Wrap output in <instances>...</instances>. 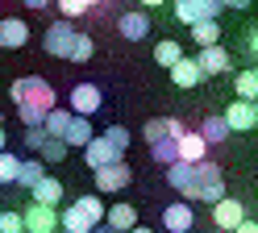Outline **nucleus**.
<instances>
[{"instance_id":"nucleus-1","label":"nucleus","mask_w":258,"mask_h":233,"mask_svg":"<svg viewBox=\"0 0 258 233\" xmlns=\"http://www.w3.org/2000/svg\"><path fill=\"white\" fill-rule=\"evenodd\" d=\"M100 221H104V200H96V196H79L75 204L58 208V229L62 233H92Z\"/></svg>"},{"instance_id":"nucleus-2","label":"nucleus","mask_w":258,"mask_h":233,"mask_svg":"<svg viewBox=\"0 0 258 233\" xmlns=\"http://www.w3.org/2000/svg\"><path fill=\"white\" fill-rule=\"evenodd\" d=\"M187 200H204V204H217V200L225 196V175L217 162H196V175H191V188L183 192Z\"/></svg>"},{"instance_id":"nucleus-3","label":"nucleus","mask_w":258,"mask_h":233,"mask_svg":"<svg viewBox=\"0 0 258 233\" xmlns=\"http://www.w3.org/2000/svg\"><path fill=\"white\" fill-rule=\"evenodd\" d=\"M9 96L17 100V104H34V108H46V112H50V108H54V100H58L54 88H50L42 75H21V79H13Z\"/></svg>"},{"instance_id":"nucleus-4","label":"nucleus","mask_w":258,"mask_h":233,"mask_svg":"<svg viewBox=\"0 0 258 233\" xmlns=\"http://www.w3.org/2000/svg\"><path fill=\"white\" fill-rule=\"evenodd\" d=\"M21 229L25 233H58V208H46V204L29 200L21 212Z\"/></svg>"},{"instance_id":"nucleus-5","label":"nucleus","mask_w":258,"mask_h":233,"mask_svg":"<svg viewBox=\"0 0 258 233\" xmlns=\"http://www.w3.org/2000/svg\"><path fill=\"white\" fill-rule=\"evenodd\" d=\"M175 17H179L183 25L217 21V17H221V0H175Z\"/></svg>"},{"instance_id":"nucleus-6","label":"nucleus","mask_w":258,"mask_h":233,"mask_svg":"<svg viewBox=\"0 0 258 233\" xmlns=\"http://www.w3.org/2000/svg\"><path fill=\"white\" fill-rule=\"evenodd\" d=\"M67 100H71V104H67L71 116H92V112H100V104H104V96H100L96 83H75Z\"/></svg>"},{"instance_id":"nucleus-7","label":"nucleus","mask_w":258,"mask_h":233,"mask_svg":"<svg viewBox=\"0 0 258 233\" xmlns=\"http://www.w3.org/2000/svg\"><path fill=\"white\" fill-rule=\"evenodd\" d=\"M221 121L229 125V133H250L258 125V104H254V100H233V104L225 108Z\"/></svg>"},{"instance_id":"nucleus-8","label":"nucleus","mask_w":258,"mask_h":233,"mask_svg":"<svg viewBox=\"0 0 258 233\" xmlns=\"http://www.w3.org/2000/svg\"><path fill=\"white\" fill-rule=\"evenodd\" d=\"M75 25L71 21H54L50 29L42 33V46H46V54H54V59H67V50H71V42H75Z\"/></svg>"},{"instance_id":"nucleus-9","label":"nucleus","mask_w":258,"mask_h":233,"mask_svg":"<svg viewBox=\"0 0 258 233\" xmlns=\"http://www.w3.org/2000/svg\"><path fill=\"white\" fill-rule=\"evenodd\" d=\"M129 179H134V171L121 162H108V166H96V192H125Z\"/></svg>"},{"instance_id":"nucleus-10","label":"nucleus","mask_w":258,"mask_h":233,"mask_svg":"<svg viewBox=\"0 0 258 233\" xmlns=\"http://www.w3.org/2000/svg\"><path fill=\"white\" fill-rule=\"evenodd\" d=\"M163 229L167 233H191L196 229V212H191L187 200H175V204L163 208Z\"/></svg>"},{"instance_id":"nucleus-11","label":"nucleus","mask_w":258,"mask_h":233,"mask_svg":"<svg viewBox=\"0 0 258 233\" xmlns=\"http://www.w3.org/2000/svg\"><path fill=\"white\" fill-rule=\"evenodd\" d=\"M241 221H246V204H241V200L221 196L217 204H213V225H217V229L229 233V229H233V225H241Z\"/></svg>"},{"instance_id":"nucleus-12","label":"nucleus","mask_w":258,"mask_h":233,"mask_svg":"<svg viewBox=\"0 0 258 233\" xmlns=\"http://www.w3.org/2000/svg\"><path fill=\"white\" fill-rule=\"evenodd\" d=\"M196 67H200V75H225V71H229V50H225L221 42L217 46H200Z\"/></svg>"},{"instance_id":"nucleus-13","label":"nucleus","mask_w":258,"mask_h":233,"mask_svg":"<svg viewBox=\"0 0 258 233\" xmlns=\"http://www.w3.org/2000/svg\"><path fill=\"white\" fill-rule=\"evenodd\" d=\"M117 29H121V38H125V42H142V38L150 33V17L142 13V9H129V13H121Z\"/></svg>"},{"instance_id":"nucleus-14","label":"nucleus","mask_w":258,"mask_h":233,"mask_svg":"<svg viewBox=\"0 0 258 233\" xmlns=\"http://www.w3.org/2000/svg\"><path fill=\"white\" fill-rule=\"evenodd\" d=\"M29 42V25L21 17H5L0 21V50H21Z\"/></svg>"},{"instance_id":"nucleus-15","label":"nucleus","mask_w":258,"mask_h":233,"mask_svg":"<svg viewBox=\"0 0 258 233\" xmlns=\"http://www.w3.org/2000/svg\"><path fill=\"white\" fill-rule=\"evenodd\" d=\"M175 150H179V162H204L208 158V142L200 133H187V129L175 138Z\"/></svg>"},{"instance_id":"nucleus-16","label":"nucleus","mask_w":258,"mask_h":233,"mask_svg":"<svg viewBox=\"0 0 258 233\" xmlns=\"http://www.w3.org/2000/svg\"><path fill=\"white\" fill-rule=\"evenodd\" d=\"M29 200L34 204H46V208H58V200H62V183L54 175H42L34 188H29Z\"/></svg>"},{"instance_id":"nucleus-17","label":"nucleus","mask_w":258,"mask_h":233,"mask_svg":"<svg viewBox=\"0 0 258 233\" xmlns=\"http://www.w3.org/2000/svg\"><path fill=\"white\" fill-rule=\"evenodd\" d=\"M121 158H125V154H117L104 138H92V142L84 146V162L92 166V171H96V166H108V162H121Z\"/></svg>"},{"instance_id":"nucleus-18","label":"nucleus","mask_w":258,"mask_h":233,"mask_svg":"<svg viewBox=\"0 0 258 233\" xmlns=\"http://www.w3.org/2000/svg\"><path fill=\"white\" fill-rule=\"evenodd\" d=\"M104 225L117 229V233H129L138 225V208L134 204H112V208H104Z\"/></svg>"},{"instance_id":"nucleus-19","label":"nucleus","mask_w":258,"mask_h":233,"mask_svg":"<svg viewBox=\"0 0 258 233\" xmlns=\"http://www.w3.org/2000/svg\"><path fill=\"white\" fill-rule=\"evenodd\" d=\"M167 71H171V83H175V88H196V83L204 79L200 67H196V59H187V54L175 63V67H167Z\"/></svg>"},{"instance_id":"nucleus-20","label":"nucleus","mask_w":258,"mask_h":233,"mask_svg":"<svg viewBox=\"0 0 258 233\" xmlns=\"http://www.w3.org/2000/svg\"><path fill=\"white\" fill-rule=\"evenodd\" d=\"M62 146H79V150H84L88 142H92V121H88V116H71V125H67V133H62V138H58Z\"/></svg>"},{"instance_id":"nucleus-21","label":"nucleus","mask_w":258,"mask_h":233,"mask_svg":"<svg viewBox=\"0 0 258 233\" xmlns=\"http://www.w3.org/2000/svg\"><path fill=\"white\" fill-rule=\"evenodd\" d=\"M67 125H71V112L58 108V104L42 116V133H46V138H62V133H67Z\"/></svg>"},{"instance_id":"nucleus-22","label":"nucleus","mask_w":258,"mask_h":233,"mask_svg":"<svg viewBox=\"0 0 258 233\" xmlns=\"http://www.w3.org/2000/svg\"><path fill=\"white\" fill-rule=\"evenodd\" d=\"M233 88H237V100H258V71L254 67H241L233 75Z\"/></svg>"},{"instance_id":"nucleus-23","label":"nucleus","mask_w":258,"mask_h":233,"mask_svg":"<svg viewBox=\"0 0 258 233\" xmlns=\"http://www.w3.org/2000/svg\"><path fill=\"white\" fill-rule=\"evenodd\" d=\"M191 175H196V162H171L167 166V183L175 192H187L191 188Z\"/></svg>"},{"instance_id":"nucleus-24","label":"nucleus","mask_w":258,"mask_h":233,"mask_svg":"<svg viewBox=\"0 0 258 233\" xmlns=\"http://www.w3.org/2000/svg\"><path fill=\"white\" fill-rule=\"evenodd\" d=\"M42 175H46V162H42V158H21V166H17V183H21L25 192L34 188Z\"/></svg>"},{"instance_id":"nucleus-25","label":"nucleus","mask_w":258,"mask_h":233,"mask_svg":"<svg viewBox=\"0 0 258 233\" xmlns=\"http://www.w3.org/2000/svg\"><path fill=\"white\" fill-rule=\"evenodd\" d=\"M196 133H200L208 146H217V142H225V138H229V125H225L221 116H204V125H200Z\"/></svg>"},{"instance_id":"nucleus-26","label":"nucleus","mask_w":258,"mask_h":233,"mask_svg":"<svg viewBox=\"0 0 258 233\" xmlns=\"http://www.w3.org/2000/svg\"><path fill=\"white\" fill-rule=\"evenodd\" d=\"M191 42L196 46H217L221 42V25L217 21H196L191 25Z\"/></svg>"},{"instance_id":"nucleus-27","label":"nucleus","mask_w":258,"mask_h":233,"mask_svg":"<svg viewBox=\"0 0 258 233\" xmlns=\"http://www.w3.org/2000/svg\"><path fill=\"white\" fill-rule=\"evenodd\" d=\"M92 54H96L92 33H75V42H71V50H67V59H71V63H88Z\"/></svg>"},{"instance_id":"nucleus-28","label":"nucleus","mask_w":258,"mask_h":233,"mask_svg":"<svg viewBox=\"0 0 258 233\" xmlns=\"http://www.w3.org/2000/svg\"><path fill=\"white\" fill-rule=\"evenodd\" d=\"M179 59H183V46H179V42H158V46H154V63H158V67H175Z\"/></svg>"},{"instance_id":"nucleus-29","label":"nucleus","mask_w":258,"mask_h":233,"mask_svg":"<svg viewBox=\"0 0 258 233\" xmlns=\"http://www.w3.org/2000/svg\"><path fill=\"white\" fill-rule=\"evenodd\" d=\"M150 154L163 162V166H171V162H179V150H175V138H158V142H150Z\"/></svg>"},{"instance_id":"nucleus-30","label":"nucleus","mask_w":258,"mask_h":233,"mask_svg":"<svg viewBox=\"0 0 258 233\" xmlns=\"http://www.w3.org/2000/svg\"><path fill=\"white\" fill-rule=\"evenodd\" d=\"M38 154H42V162H46V166H54V162L67 158V146H62L58 138H46V142L38 146Z\"/></svg>"},{"instance_id":"nucleus-31","label":"nucleus","mask_w":258,"mask_h":233,"mask_svg":"<svg viewBox=\"0 0 258 233\" xmlns=\"http://www.w3.org/2000/svg\"><path fill=\"white\" fill-rule=\"evenodd\" d=\"M17 166H21V158H17V154L0 150V183H17Z\"/></svg>"},{"instance_id":"nucleus-32","label":"nucleus","mask_w":258,"mask_h":233,"mask_svg":"<svg viewBox=\"0 0 258 233\" xmlns=\"http://www.w3.org/2000/svg\"><path fill=\"white\" fill-rule=\"evenodd\" d=\"M100 138H104V142H108L112 150H117V154H125V150H129V129H121V125H112V129H104Z\"/></svg>"},{"instance_id":"nucleus-33","label":"nucleus","mask_w":258,"mask_h":233,"mask_svg":"<svg viewBox=\"0 0 258 233\" xmlns=\"http://www.w3.org/2000/svg\"><path fill=\"white\" fill-rule=\"evenodd\" d=\"M17 116H21V125H25V129H42V116H46V108H34V104H17Z\"/></svg>"},{"instance_id":"nucleus-34","label":"nucleus","mask_w":258,"mask_h":233,"mask_svg":"<svg viewBox=\"0 0 258 233\" xmlns=\"http://www.w3.org/2000/svg\"><path fill=\"white\" fill-rule=\"evenodd\" d=\"M58 13H62V21H75L79 13H88L84 0H58Z\"/></svg>"},{"instance_id":"nucleus-35","label":"nucleus","mask_w":258,"mask_h":233,"mask_svg":"<svg viewBox=\"0 0 258 233\" xmlns=\"http://www.w3.org/2000/svg\"><path fill=\"white\" fill-rule=\"evenodd\" d=\"M0 233H25L21 229V212H13V208L0 212Z\"/></svg>"},{"instance_id":"nucleus-36","label":"nucleus","mask_w":258,"mask_h":233,"mask_svg":"<svg viewBox=\"0 0 258 233\" xmlns=\"http://www.w3.org/2000/svg\"><path fill=\"white\" fill-rule=\"evenodd\" d=\"M158 125H163V138H179L183 133V121H175V116H163Z\"/></svg>"},{"instance_id":"nucleus-37","label":"nucleus","mask_w":258,"mask_h":233,"mask_svg":"<svg viewBox=\"0 0 258 233\" xmlns=\"http://www.w3.org/2000/svg\"><path fill=\"white\" fill-rule=\"evenodd\" d=\"M21 138H25V150H38V146L46 142V133H42V129H25Z\"/></svg>"},{"instance_id":"nucleus-38","label":"nucleus","mask_w":258,"mask_h":233,"mask_svg":"<svg viewBox=\"0 0 258 233\" xmlns=\"http://www.w3.org/2000/svg\"><path fill=\"white\" fill-rule=\"evenodd\" d=\"M241 50L254 59V50H258V29H246V38H241Z\"/></svg>"},{"instance_id":"nucleus-39","label":"nucleus","mask_w":258,"mask_h":233,"mask_svg":"<svg viewBox=\"0 0 258 233\" xmlns=\"http://www.w3.org/2000/svg\"><path fill=\"white\" fill-rule=\"evenodd\" d=\"M142 133H146V142H158V138H163V125H158V121H146Z\"/></svg>"},{"instance_id":"nucleus-40","label":"nucleus","mask_w":258,"mask_h":233,"mask_svg":"<svg viewBox=\"0 0 258 233\" xmlns=\"http://www.w3.org/2000/svg\"><path fill=\"white\" fill-rule=\"evenodd\" d=\"M254 5V0H221V9H237V13H246Z\"/></svg>"},{"instance_id":"nucleus-41","label":"nucleus","mask_w":258,"mask_h":233,"mask_svg":"<svg viewBox=\"0 0 258 233\" xmlns=\"http://www.w3.org/2000/svg\"><path fill=\"white\" fill-rule=\"evenodd\" d=\"M229 233H258V225H254V221H250V216H246V221H241V225H233Z\"/></svg>"},{"instance_id":"nucleus-42","label":"nucleus","mask_w":258,"mask_h":233,"mask_svg":"<svg viewBox=\"0 0 258 233\" xmlns=\"http://www.w3.org/2000/svg\"><path fill=\"white\" fill-rule=\"evenodd\" d=\"M46 5H50V0H25V9H34V13H38V9H46Z\"/></svg>"},{"instance_id":"nucleus-43","label":"nucleus","mask_w":258,"mask_h":233,"mask_svg":"<svg viewBox=\"0 0 258 233\" xmlns=\"http://www.w3.org/2000/svg\"><path fill=\"white\" fill-rule=\"evenodd\" d=\"M129 233H158V229H146V225H134V229H129Z\"/></svg>"},{"instance_id":"nucleus-44","label":"nucleus","mask_w":258,"mask_h":233,"mask_svg":"<svg viewBox=\"0 0 258 233\" xmlns=\"http://www.w3.org/2000/svg\"><path fill=\"white\" fill-rule=\"evenodd\" d=\"M158 5H163V0H142V9H158Z\"/></svg>"},{"instance_id":"nucleus-45","label":"nucleus","mask_w":258,"mask_h":233,"mask_svg":"<svg viewBox=\"0 0 258 233\" xmlns=\"http://www.w3.org/2000/svg\"><path fill=\"white\" fill-rule=\"evenodd\" d=\"M0 150H5V125H0Z\"/></svg>"},{"instance_id":"nucleus-46","label":"nucleus","mask_w":258,"mask_h":233,"mask_svg":"<svg viewBox=\"0 0 258 233\" xmlns=\"http://www.w3.org/2000/svg\"><path fill=\"white\" fill-rule=\"evenodd\" d=\"M84 5H88V9H96V5H100V0H84Z\"/></svg>"},{"instance_id":"nucleus-47","label":"nucleus","mask_w":258,"mask_h":233,"mask_svg":"<svg viewBox=\"0 0 258 233\" xmlns=\"http://www.w3.org/2000/svg\"><path fill=\"white\" fill-rule=\"evenodd\" d=\"M0 125H5V112H0Z\"/></svg>"},{"instance_id":"nucleus-48","label":"nucleus","mask_w":258,"mask_h":233,"mask_svg":"<svg viewBox=\"0 0 258 233\" xmlns=\"http://www.w3.org/2000/svg\"><path fill=\"white\" fill-rule=\"evenodd\" d=\"M58 233H62V229H58Z\"/></svg>"}]
</instances>
